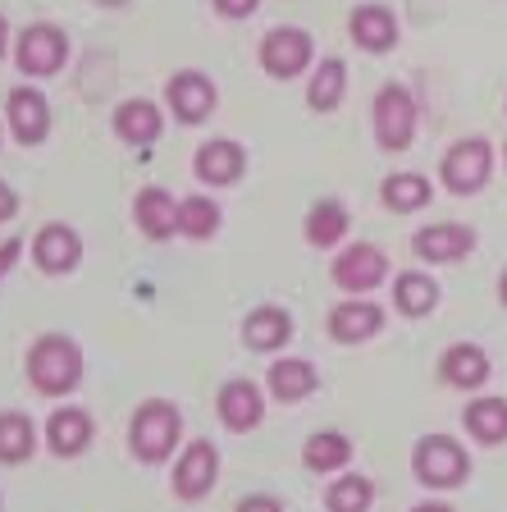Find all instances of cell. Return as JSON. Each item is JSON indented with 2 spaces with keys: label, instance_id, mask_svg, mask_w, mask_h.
I'll return each mask as SVG.
<instances>
[{
  "label": "cell",
  "instance_id": "cell-1",
  "mask_svg": "<svg viewBox=\"0 0 507 512\" xmlns=\"http://www.w3.org/2000/svg\"><path fill=\"white\" fill-rule=\"evenodd\" d=\"M28 380L46 398L74 394L78 380H83V348L69 334H42L28 348Z\"/></svg>",
  "mask_w": 507,
  "mask_h": 512
},
{
  "label": "cell",
  "instance_id": "cell-2",
  "mask_svg": "<svg viewBox=\"0 0 507 512\" xmlns=\"http://www.w3.org/2000/svg\"><path fill=\"white\" fill-rule=\"evenodd\" d=\"M179 430H183L179 407L165 403V398H151V403H142L138 416H133L128 444H133V453H138L142 462H165L169 453H174V444H179Z\"/></svg>",
  "mask_w": 507,
  "mask_h": 512
},
{
  "label": "cell",
  "instance_id": "cell-3",
  "mask_svg": "<svg viewBox=\"0 0 507 512\" xmlns=\"http://www.w3.org/2000/svg\"><path fill=\"white\" fill-rule=\"evenodd\" d=\"M412 471L421 485L430 490H453L471 476V458H466V448L448 435H425L421 444L412 448Z\"/></svg>",
  "mask_w": 507,
  "mask_h": 512
},
{
  "label": "cell",
  "instance_id": "cell-4",
  "mask_svg": "<svg viewBox=\"0 0 507 512\" xmlns=\"http://www.w3.org/2000/svg\"><path fill=\"white\" fill-rule=\"evenodd\" d=\"M64 60H69V37L55 23H32V28L19 32V42H14V64L28 78H51Z\"/></svg>",
  "mask_w": 507,
  "mask_h": 512
},
{
  "label": "cell",
  "instance_id": "cell-5",
  "mask_svg": "<svg viewBox=\"0 0 507 512\" xmlns=\"http://www.w3.org/2000/svg\"><path fill=\"white\" fill-rule=\"evenodd\" d=\"M412 133H416L412 92H407L402 83L380 87V96H375V138H380V147L384 151H407Z\"/></svg>",
  "mask_w": 507,
  "mask_h": 512
},
{
  "label": "cell",
  "instance_id": "cell-6",
  "mask_svg": "<svg viewBox=\"0 0 507 512\" xmlns=\"http://www.w3.org/2000/svg\"><path fill=\"white\" fill-rule=\"evenodd\" d=\"M489 170H494V151H489L485 138H466L457 142L453 151L444 156V183L457 192V197H471V192H480L489 183Z\"/></svg>",
  "mask_w": 507,
  "mask_h": 512
},
{
  "label": "cell",
  "instance_id": "cell-7",
  "mask_svg": "<svg viewBox=\"0 0 507 512\" xmlns=\"http://www.w3.org/2000/svg\"><path fill=\"white\" fill-rule=\"evenodd\" d=\"M5 119H10V133L19 147H37V142H46V133H51V106H46V96L28 83L5 96Z\"/></svg>",
  "mask_w": 507,
  "mask_h": 512
},
{
  "label": "cell",
  "instance_id": "cell-8",
  "mask_svg": "<svg viewBox=\"0 0 507 512\" xmlns=\"http://www.w3.org/2000/svg\"><path fill=\"white\" fill-rule=\"evenodd\" d=\"M384 275H389V256L375 243L343 247V252L334 256V284L343 288V293H370L375 284H384Z\"/></svg>",
  "mask_w": 507,
  "mask_h": 512
},
{
  "label": "cell",
  "instance_id": "cell-9",
  "mask_svg": "<svg viewBox=\"0 0 507 512\" xmlns=\"http://www.w3.org/2000/svg\"><path fill=\"white\" fill-rule=\"evenodd\" d=\"M215 476H220V453H215L211 439H192L183 448L179 467H174V494L179 499H206L215 490Z\"/></svg>",
  "mask_w": 507,
  "mask_h": 512
},
{
  "label": "cell",
  "instance_id": "cell-10",
  "mask_svg": "<svg viewBox=\"0 0 507 512\" xmlns=\"http://www.w3.org/2000/svg\"><path fill=\"white\" fill-rule=\"evenodd\" d=\"M311 64V32L302 28H275L261 42V69L270 78H297Z\"/></svg>",
  "mask_w": 507,
  "mask_h": 512
},
{
  "label": "cell",
  "instance_id": "cell-11",
  "mask_svg": "<svg viewBox=\"0 0 507 512\" xmlns=\"http://www.w3.org/2000/svg\"><path fill=\"white\" fill-rule=\"evenodd\" d=\"M78 256H83V238L69 224H46L32 238V261L42 275H69L78 266Z\"/></svg>",
  "mask_w": 507,
  "mask_h": 512
},
{
  "label": "cell",
  "instance_id": "cell-12",
  "mask_svg": "<svg viewBox=\"0 0 507 512\" xmlns=\"http://www.w3.org/2000/svg\"><path fill=\"white\" fill-rule=\"evenodd\" d=\"M165 101L169 110L183 119V124H201V119L215 110V83L206 74H197V69H188V74H174L165 87Z\"/></svg>",
  "mask_w": 507,
  "mask_h": 512
},
{
  "label": "cell",
  "instance_id": "cell-13",
  "mask_svg": "<svg viewBox=\"0 0 507 512\" xmlns=\"http://www.w3.org/2000/svg\"><path fill=\"white\" fill-rule=\"evenodd\" d=\"M412 247L421 261L448 266V261H462V256L476 247V229H466V224H430V229H421V234L412 238Z\"/></svg>",
  "mask_w": 507,
  "mask_h": 512
},
{
  "label": "cell",
  "instance_id": "cell-14",
  "mask_svg": "<svg viewBox=\"0 0 507 512\" xmlns=\"http://www.w3.org/2000/svg\"><path fill=\"white\" fill-rule=\"evenodd\" d=\"M192 170H197L201 183H215V188H224V183H238V174L247 170V156H243V147H238V142L220 138V142H206V147H197Z\"/></svg>",
  "mask_w": 507,
  "mask_h": 512
},
{
  "label": "cell",
  "instance_id": "cell-15",
  "mask_svg": "<svg viewBox=\"0 0 507 512\" xmlns=\"http://www.w3.org/2000/svg\"><path fill=\"white\" fill-rule=\"evenodd\" d=\"M46 444H51L55 458H78L87 444H92V416L83 407H60L46 421Z\"/></svg>",
  "mask_w": 507,
  "mask_h": 512
},
{
  "label": "cell",
  "instance_id": "cell-16",
  "mask_svg": "<svg viewBox=\"0 0 507 512\" xmlns=\"http://www.w3.org/2000/svg\"><path fill=\"white\" fill-rule=\"evenodd\" d=\"M215 407H220V421L229 430H252V426H261V416H265L261 389L252 380H229L220 389V398H215Z\"/></svg>",
  "mask_w": 507,
  "mask_h": 512
},
{
  "label": "cell",
  "instance_id": "cell-17",
  "mask_svg": "<svg viewBox=\"0 0 507 512\" xmlns=\"http://www.w3.org/2000/svg\"><path fill=\"white\" fill-rule=\"evenodd\" d=\"M439 375L453 389H480L489 380V352L480 343H453V348L439 357Z\"/></svg>",
  "mask_w": 507,
  "mask_h": 512
},
{
  "label": "cell",
  "instance_id": "cell-18",
  "mask_svg": "<svg viewBox=\"0 0 507 512\" xmlns=\"http://www.w3.org/2000/svg\"><path fill=\"white\" fill-rule=\"evenodd\" d=\"M352 42L370 55L393 51V46H398V19H393V10H384V5H361V10H352Z\"/></svg>",
  "mask_w": 507,
  "mask_h": 512
},
{
  "label": "cell",
  "instance_id": "cell-19",
  "mask_svg": "<svg viewBox=\"0 0 507 512\" xmlns=\"http://www.w3.org/2000/svg\"><path fill=\"white\" fill-rule=\"evenodd\" d=\"M384 325V311L375 307V302H338L334 311H329V334H334L338 343H361L370 339V334H380Z\"/></svg>",
  "mask_w": 507,
  "mask_h": 512
},
{
  "label": "cell",
  "instance_id": "cell-20",
  "mask_svg": "<svg viewBox=\"0 0 507 512\" xmlns=\"http://www.w3.org/2000/svg\"><path fill=\"white\" fill-rule=\"evenodd\" d=\"M133 215H138V229L147 238H169V234H179V202L169 197L165 188H147L138 197V206H133Z\"/></svg>",
  "mask_w": 507,
  "mask_h": 512
},
{
  "label": "cell",
  "instance_id": "cell-21",
  "mask_svg": "<svg viewBox=\"0 0 507 512\" xmlns=\"http://www.w3.org/2000/svg\"><path fill=\"white\" fill-rule=\"evenodd\" d=\"M243 339H247V348H256V352L284 348V343L293 339V316L279 307H256L252 316L243 320Z\"/></svg>",
  "mask_w": 507,
  "mask_h": 512
},
{
  "label": "cell",
  "instance_id": "cell-22",
  "mask_svg": "<svg viewBox=\"0 0 507 512\" xmlns=\"http://www.w3.org/2000/svg\"><path fill=\"white\" fill-rule=\"evenodd\" d=\"M320 389V375L311 362H302V357H284V362L270 366V394L279 398V403H302L307 394H316Z\"/></svg>",
  "mask_w": 507,
  "mask_h": 512
},
{
  "label": "cell",
  "instance_id": "cell-23",
  "mask_svg": "<svg viewBox=\"0 0 507 512\" xmlns=\"http://www.w3.org/2000/svg\"><path fill=\"white\" fill-rule=\"evenodd\" d=\"M160 128H165V119H160V110L151 101H124L115 110V133L128 147H151L160 138Z\"/></svg>",
  "mask_w": 507,
  "mask_h": 512
},
{
  "label": "cell",
  "instance_id": "cell-24",
  "mask_svg": "<svg viewBox=\"0 0 507 512\" xmlns=\"http://www.w3.org/2000/svg\"><path fill=\"white\" fill-rule=\"evenodd\" d=\"M32 453H37V426H32V416L0 412V462H5V467H19Z\"/></svg>",
  "mask_w": 507,
  "mask_h": 512
},
{
  "label": "cell",
  "instance_id": "cell-25",
  "mask_svg": "<svg viewBox=\"0 0 507 512\" xmlns=\"http://www.w3.org/2000/svg\"><path fill=\"white\" fill-rule=\"evenodd\" d=\"M302 462L316 476H329V471H343L352 462V439L338 435V430H325V435H311L307 448H302Z\"/></svg>",
  "mask_w": 507,
  "mask_h": 512
},
{
  "label": "cell",
  "instance_id": "cell-26",
  "mask_svg": "<svg viewBox=\"0 0 507 512\" xmlns=\"http://www.w3.org/2000/svg\"><path fill=\"white\" fill-rule=\"evenodd\" d=\"M393 302H398L402 316H430L439 307V284L421 270H407V275L393 279Z\"/></svg>",
  "mask_w": 507,
  "mask_h": 512
},
{
  "label": "cell",
  "instance_id": "cell-27",
  "mask_svg": "<svg viewBox=\"0 0 507 512\" xmlns=\"http://www.w3.org/2000/svg\"><path fill=\"white\" fill-rule=\"evenodd\" d=\"M348 234V206L343 202H316L307 211V243L311 247H334Z\"/></svg>",
  "mask_w": 507,
  "mask_h": 512
},
{
  "label": "cell",
  "instance_id": "cell-28",
  "mask_svg": "<svg viewBox=\"0 0 507 512\" xmlns=\"http://www.w3.org/2000/svg\"><path fill=\"white\" fill-rule=\"evenodd\" d=\"M466 430L480 439V444H503L507 439V403L503 398H480V403L466 407Z\"/></svg>",
  "mask_w": 507,
  "mask_h": 512
},
{
  "label": "cell",
  "instance_id": "cell-29",
  "mask_svg": "<svg viewBox=\"0 0 507 512\" xmlns=\"http://www.w3.org/2000/svg\"><path fill=\"white\" fill-rule=\"evenodd\" d=\"M343 87H348V69H343V60H325L307 83V106L311 110H334L338 101H343Z\"/></svg>",
  "mask_w": 507,
  "mask_h": 512
},
{
  "label": "cell",
  "instance_id": "cell-30",
  "mask_svg": "<svg viewBox=\"0 0 507 512\" xmlns=\"http://www.w3.org/2000/svg\"><path fill=\"white\" fill-rule=\"evenodd\" d=\"M384 206L389 211H421L425 202H430V179H421V174H393V179H384Z\"/></svg>",
  "mask_w": 507,
  "mask_h": 512
},
{
  "label": "cell",
  "instance_id": "cell-31",
  "mask_svg": "<svg viewBox=\"0 0 507 512\" xmlns=\"http://www.w3.org/2000/svg\"><path fill=\"white\" fill-rule=\"evenodd\" d=\"M325 503H329V512H370L375 485H370L366 476H338L334 485H329Z\"/></svg>",
  "mask_w": 507,
  "mask_h": 512
},
{
  "label": "cell",
  "instance_id": "cell-32",
  "mask_svg": "<svg viewBox=\"0 0 507 512\" xmlns=\"http://www.w3.org/2000/svg\"><path fill=\"white\" fill-rule=\"evenodd\" d=\"M220 229V206L211 197H183L179 202V234L188 238H211Z\"/></svg>",
  "mask_w": 507,
  "mask_h": 512
},
{
  "label": "cell",
  "instance_id": "cell-33",
  "mask_svg": "<svg viewBox=\"0 0 507 512\" xmlns=\"http://www.w3.org/2000/svg\"><path fill=\"white\" fill-rule=\"evenodd\" d=\"M256 5H261V0H215V10H220L224 19H247V14H256Z\"/></svg>",
  "mask_w": 507,
  "mask_h": 512
},
{
  "label": "cell",
  "instance_id": "cell-34",
  "mask_svg": "<svg viewBox=\"0 0 507 512\" xmlns=\"http://www.w3.org/2000/svg\"><path fill=\"white\" fill-rule=\"evenodd\" d=\"M19 252H23V238H5V243H0V279H5V275L14 270Z\"/></svg>",
  "mask_w": 507,
  "mask_h": 512
},
{
  "label": "cell",
  "instance_id": "cell-35",
  "mask_svg": "<svg viewBox=\"0 0 507 512\" xmlns=\"http://www.w3.org/2000/svg\"><path fill=\"white\" fill-rule=\"evenodd\" d=\"M238 512H284V503L270 499V494H252V499L238 503Z\"/></svg>",
  "mask_w": 507,
  "mask_h": 512
},
{
  "label": "cell",
  "instance_id": "cell-36",
  "mask_svg": "<svg viewBox=\"0 0 507 512\" xmlns=\"http://www.w3.org/2000/svg\"><path fill=\"white\" fill-rule=\"evenodd\" d=\"M14 211H19V192H14L10 183L0 179V224H5V220H14Z\"/></svg>",
  "mask_w": 507,
  "mask_h": 512
},
{
  "label": "cell",
  "instance_id": "cell-37",
  "mask_svg": "<svg viewBox=\"0 0 507 512\" xmlns=\"http://www.w3.org/2000/svg\"><path fill=\"white\" fill-rule=\"evenodd\" d=\"M5 51H10V23H5V14H0V60H5Z\"/></svg>",
  "mask_w": 507,
  "mask_h": 512
},
{
  "label": "cell",
  "instance_id": "cell-38",
  "mask_svg": "<svg viewBox=\"0 0 507 512\" xmlns=\"http://www.w3.org/2000/svg\"><path fill=\"white\" fill-rule=\"evenodd\" d=\"M412 512H453V508H448V503H416Z\"/></svg>",
  "mask_w": 507,
  "mask_h": 512
},
{
  "label": "cell",
  "instance_id": "cell-39",
  "mask_svg": "<svg viewBox=\"0 0 507 512\" xmlns=\"http://www.w3.org/2000/svg\"><path fill=\"white\" fill-rule=\"evenodd\" d=\"M498 293H503V302H507V270H503V284H498Z\"/></svg>",
  "mask_w": 507,
  "mask_h": 512
},
{
  "label": "cell",
  "instance_id": "cell-40",
  "mask_svg": "<svg viewBox=\"0 0 507 512\" xmlns=\"http://www.w3.org/2000/svg\"><path fill=\"white\" fill-rule=\"evenodd\" d=\"M96 5H110V10H115V5H124V0H96Z\"/></svg>",
  "mask_w": 507,
  "mask_h": 512
}]
</instances>
